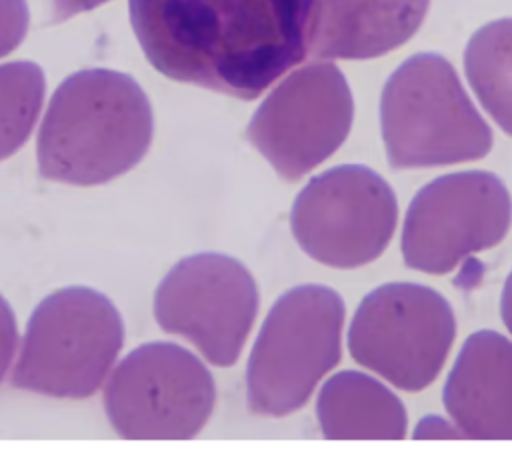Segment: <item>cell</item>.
<instances>
[{
    "instance_id": "11",
    "label": "cell",
    "mask_w": 512,
    "mask_h": 474,
    "mask_svg": "<svg viewBox=\"0 0 512 474\" xmlns=\"http://www.w3.org/2000/svg\"><path fill=\"white\" fill-rule=\"evenodd\" d=\"M354 100L332 60L290 72L258 106L246 136L286 180H298L328 160L346 140Z\"/></svg>"
},
{
    "instance_id": "8",
    "label": "cell",
    "mask_w": 512,
    "mask_h": 474,
    "mask_svg": "<svg viewBox=\"0 0 512 474\" xmlns=\"http://www.w3.org/2000/svg\"><path fill=\"white\" fill-rule=\"evenodd\" d=\"M396 224L394 190L360 164L314 176L290 210V230L298 246L312 260L340 270L374 262L390 244Z\"/></svg>"
},
{
    "instance_id": "13",
    "label": "cell",
    "mask_w": 512,
    "mask_h": 474,
    "mask_svg": "<svg viewBox=\"0 0 512 474\" xmlns=\"http://www.w3.org/2000/svg\"><path fill=\"white\" fill-rule=\"evenodd\" d=\"M430 0H314L308 54L318 60L382 56L414 36Z\"/></svg>"
},
{
    "instance_id": "20",
    "label": "cell",
    "mask_w": 512,
    "mask_h": 474,
    "mask_svg": "<svg viewBox=\"0 0 512 474\" xmlns=\"http://www.w3.org/2000/svg\"><path fill=\"white\" fill-rule=\"evenodd\" d=\"M108 0H52V22H64L76 14L88 12Z\"/></svg>"
},
{
    "instance_id": "18",
    "label": "cell",
    "mask_w": 512,
    "mask_h": 474,
    "mask_svg": "<svg viewBox=\"0 0 512 474\" xmlns=\"http://www.w3.org/2000/svg\"><path fill=\"white\" fill-rule=\"evenodd\" d=\"M18 346V328L10 304L0 296V382L12 366Z\"/></svg>"
},
{
    "instance_id": "6",
    "label": "cell",
    "mask_w": 512,
    "mask_h": 474,
    "mask_svg": "<svg viewBox=\"0 0 512 474\" xmlns=\"http://www.w3.org/2000/svg\"><path fill=\"white\" fill-rule=\"evenodd\" d=\"M456 338L450 302L430 286L392 282L358 304L348 350L360 366L406 392L428 388L444 368Z\"/></svg>"
},
{
    "instance_id": "10",
    "label": "cell",
    "mask_w": 512,
    "mask_h": 474,
    "mask_svg": "<svg viewBox=\"0 0 512 474\" xmlns=\"http://www.w3.org/2000/svg\"><path fill=\"white\" fill-rule=\"evenodd\" d=\"M260 294L236 258L202 252L180 260L154 294L158 326L182 336L214 366L238 362L258 316Z\"/></svg>"
},
{
    "instance_id": "3",
    "label": "cell",
    "mask_w": 512,
    "mask_h": 474,
    "mask_svg": "<svg viewBox=\"0 0 512 474\" xmlns=\"http://www.w3.org/2000/svg\"><path fill=\"white\" fill-rule=\"evenodd\" d=\"M380 126L396 170L480 160L494 140L454 66L432 52L408 58L386 80Z\"/></svg>"
},
{
    "instance_id": "14",
    "label": "cell",
    "mask_w": 512,
    "mask_h": 474,
    "mask_svg": "<svg viewBox=\"0 0 512 474\" xmlns=\"http://www.w3.org/2000/svg\"><path fill=\"white\" fill-rule=\"evenodd\" d=\"M320 432L330 440H402L408 414L378 378L344 370L328 378L316 400Z\"/></svg>"
},
{
    "instance_id": "5",
    "label": "cell",
    "mask_w": 512,
    "mask_h": 474,
    "mask_svg": "<svg viewBox=\"0 0 512 474\" xmlns=\"http://www.w3.org/2000/svg\"><path fill=\"white\" fill-rule=\"evenodd\" d=\"M122 342V316L104 294L62 288L30 316L12 384L54 398H88L110 376Z\"/></svg>"
},
{
    "instance_id": "19",
    "label": "cell",
    "mask_w": 512,
    "mask_h": 474,
    "mask_svg": "<svg viewBox=\"0 0 512 474\" xmlns=\"http://www.w3.org/2000/svg\"><path fill=\"white\" fill-rule=\"evenodd\" d=\"M414 438H462V434L452 420H444L440 416H426L416 424Z\"/></svg>"
},
{
    "instance_id": "12",
    "label": "cell",
    "mask_w": 512,
    "mask_h": 474,
    "mask_svg": "<svg viewBox=\"0 0 512 474\" xmlns=\"http://www.w3.org/2000/svg\"><path fill=\"white\" fill-rule=\"evenodd\" d=\"M442 400L462 438L512 440V340L494 330L468 336Z\"/></svg>"
},
{
    "instance_id": "17",
    "label": "cell",
    "mask_w": 512,
    "mask_h": 474,
    "mask_svg": "<svg viewBox=\"0 0 512 474\" xmlns=\"http://www.w3.org/2000/svg\"><path fill=\"white\" fill-rule=\"evenodd\" d=\"M26 0H0V58L20 46L28 32Z\"/></svg>"
},
{
    "instance_id": "7",
    "label": "cell",
    "mask_w": 512,
    "mask_h": 474,
    "mask_svg": "<svg viewBox=\"0 0 512 474\" xmlns=\"http://www.w3.org/2000/svg\"><path fill=\"white\" fill-rule=\"evenodd\" d=\"M216 386L204 362L172 342L132 350L106 378L104 410L130 440L194 438L212 416Z\"/></svg>"
},
{
    "instance_id": "16",
    "label": "cell",
    "mask_w": 512,
    "mask_h": 474,
    "mask_svg": "<svg viewBox=\"0 0 512 474\" xmlns=\"http://www.w3.org/2000/svg\"><path fill=\"white\" fill-rule=\"evenodd\" d=\"M44 72L28 60L0 64V160L30 138L44 102Z\"/></svg>"
},
{
    "instance_id": "9",
    "label": "cell",
    "mask_w": 512,
    "mask_h": 474,
    "mask_svg": "<svg viewBox=\"0 0 512 474\" xmlns=\"http://www.w3.org/2000/svg\"><path fill=\"white\" fill-rule=\"evenodd\" d=\"M512 224V196L492 172L444 174L412 198L402 226V258L412 270L448 274L494 248Z\"/></svg>"
},
{
    "instance_id": "15",
    "label": "cell",
    "mask_w": 512,
    "mask_h": 474,
    "mask_svg": "<svg viewBox=\"0 0 512 474\" xmlns=\"http://www.w3.org/2000/svg\"><path fill=\"white\" fill-rule=\"evenodd\" d=\"M464 70L482 108L512 136V18L474 32L464 52Z\"/></svg>"
},
{
    "instance_id": "21",
    "label": "cell",
    "mask_w": 512,
    "mask_h": 474,
    "mask_svg": "<svg viewBox=\"0 0 512 474\" xmlns=\"http://www.w3.org/2000/svg\"><path fill=\"white\" fill-rule=\"evenodd\" d=\"M500 316L512 334V272L508 274L504 288H502V298H500Z\"/></svg>"
},
{
    "instance_id": "4",
    "label": "cell",
    "mask_w": 512,
    "mask_h": 474,
    "mask_svg": "<svg viewBox=\"0 0 512 474\" xmlns=\"http://www.w3.org/2000/svg\"><path fill=\"white\" fill-rule=\"evenodd\" d=\"M344 320V302L328 286L302 284L284 292L266 314L250 350V410L274 418L300 410L340 362Z\"/></svg>"
},
{
    "instance_id": "1",
    "label": "cell",
    "mask_w": 512,
    "mask_h": 474,
    "mask_svg": "<svg viewBox=\"0 0 512 474\" xmlns=\"http://www.w3.org/2000/svg\"><path fill=\"white\" fill-rule=\"evenodd\" d=\"M128 10L160 74L252 100L308 56L314 0H130Z\"/></svg>"
},
{
    "instance_id": "2",
    "label": "cell",
    "mask_w": 512,
    "mask_h": 474,
    "mask_svg": "<svg viewBox=\"0 0 512 474\" xmlns=\"http://www.w3.org/2000/svg\"><path fill=\"white\" fill-rule=\"evenodd\" d=\"M154 118L140 84L116 70L68 76L38 130V170L72 186H96L132 170L148 152Z\"/></svg>"
}]
</instances>
